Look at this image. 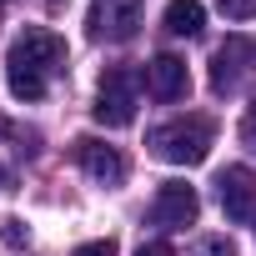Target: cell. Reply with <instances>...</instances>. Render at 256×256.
Wrapping results in <instances>:
<instances>
[{"instance_id":"cell-1","label":"cell","mask_w":256,"mask_h":256,"mask_svg":"<svg viewBox=\"0 0 256 256\" xmlns=\"http://www.w3.org/2000/svg\"><path fill=\"white\" fill-rule=\"evenodd\" d=\"M66 66V40L56 30H20L10 56H6V80H10V96L16 100H40L50 76Z\"/></svg>"},{"instance_id":"cell-2","label":"cell","mask_w":256,"mask_h":256,"mask_svg":"<svg viewBox=\"0 0 256 256\" xmlns=\"http://www.w3.org/2000/svg\"><path fill=\"white\" fill-rule=\"evenodd\" d=\"M146 146H151V156H161L171 166H196L211 151V120L206 116H176L166 126H151Z\"/></svg>"},{"instance_id":"cell-3","label":"cell","mask_w":256,"mask_h":256,"mask_svg":"<svg viewBox=\"0 0 256 256\" xmlns=\"http://www.w3.org/2000/svg\"><path fill=\"white\" fill-rule=\"evenodd\" d=\"M136 96H141V76L131 66H110L100 76V90H96V120L100 126H131L136 120Z\"/></svg>"},{"instance_id":"cell-4","label":"cell","mask_w":256,"mask_h":256,"mask_svg":"<svg viewBox=\"0 0 256 256\" xmlns=\"http://www.w3.org/2000/svg\"><path fill=\"white\" fill-rule=\"evenodd\" d=\"M141 26V0H90V16H86V30L90 40H131Z\"/></svg>"},{"instance_id":"cell-5","label":"cell","mask_w":256,"mask_h":256,"mask_svg":"<svg viewBox=\"0 0 256 256\" xmlns=\"http://www.w3.org/2000/svg\"><path fill=\"white\" fill-rule=\"evenodd\" d=\"M196 216H201V196L186 181H166L151 201V226H161V231H186V226H196Z\"/></svg>"},{"instance_id":"cell-6","label":"cell","mask_w":256,"mask_h":256,"mask_svg":"<svg viewBox=\"0 0 256 256\" xmlns=\"http://www.w3.org/2000/svg\"><path fill=\"white\" fill-rule=\"evenodd\" d=\"M216 196H221L226 221H236V226L256 221V171L251 166H226L216 176Z\"/></svg>"},{"instance_id":"cell-7","label":"cell","mask_w":256,"mask_h":256,"mask_svg":"<svg viewBox=\"0 0 256 256\" xmlns=\"http://www.w3.org/2000/svg\"><path fill=\"white\" fill-rule=\"evenodd\" d=\"M251 60H256V46H251L246 36H231V40L211 56V86H216V90H236V80L251 70Z\"/></svg>"},{"instance_id":"cell-8","label":"cell","mask_w":256,"mask_h":256,"mask_svg":"<svg viewBox=\"0 0 256 256\" xmlns=\"http://www.w3.org/2000/svg\"><path fill=\"white\" fill-rule=\"evenodd\" d=\"M76 161L86 166V176L96 181V186H120L126 181V156L116 151V146H100V141H76Z\"/></svg>"},{"instance_id":"cell-9","label":"cell","mask_w":256,"mask_h":256,"mask_svg":"<svg viewBox=\"0 0 256 256\" xmlns=\"http://www.w3.org/2000/svg\"><path fill=\"white\" fill-rule=\"evenodd\" d=\"M146 90H151L156 100H181V96L191 90L186 60H181V56H156V60L146 66Z\"/></svg>"},{"instance_id":"cell-10","label":"cell","mask_w":256,"mask_h":256,"mask_svg":"<svg viewBox=\"0 0 256 256\" xmlns=\"http://www.w3.org/2000/svg\"><path fill=\"white\" fill-rule=\"evenodd\" d=\"M201 26H206V6L201 0H171L166 6V30L171 36H201Z\"/></svg>"},{"instance_id":"cell-11","label":"cell","mask_w":256,"mask_h":256,"mask_svg":"<svg viewBox=\"0 0 256 256\" xmlns=\"http://www.w3.org/2000/svg\"><path fill=\"white\" fill-rule=\"evenodd\" d=\"M216 10L231 16V20H251L256 16V0H216Z\"/></svg>"},{"instance_id":"cell-12","label":"cell","mask_w":256,"mask_h":256,"mask_svg":"<svg viewBox=\"0 0 256 256\" xmlns=\"http://www.w3.org/2000/svg\"><path fill=\"white\" fill-rule=\"evenodd\" d=\"M26 221H16V216H6V221H0V241H6V246H26Z\"/></svg>"},{"instance_id":"cell-13","label":"cell","mask_w":256,"mask_h":256,"mask_svg":"<svg viewBox=\"0 0 256 256\" xmlns=\"http://www.w3.org/2000/svg\"><path fill=\"white\" fill-rule=\"evenodd\" d=\"M241 141L256 151V100H251V106H246V116H241Z\"/></svg>"},{"instance_id":"cell-14","label":"cell","mask_w":256,"mask_h":256,"mask_svg":"<svg viewBox=\"0 0 256 256\" xmlns=\"http://www.w3.org/2000/svg\"><path fill=\"white\" fill-rule=\"evenodd\" d=\"M76 256H116V241L106 236V241H86V246H76Z\"/></svg>"},{"instance_id":"cell-15","label":"cell","mask_w":256,"mask_h":256,"mask_svg":"<svg viewBox=\"0 0 256 256\" xmlns=\"http://www.w3.org/2000/svg\"><path fill=\"white\" fill-rule=\"evenodd\" d=\"M201 256H236V251H231L226 236H211V241H201Z\"/></svg>"},{"instance_id":"cell-16","label":"cell","mask_w":256,"mask_h":256,"mask_svg":"<svg viewBox=\"0 0 256 256\" xmlns=\"http://www.w3.org/2000/svg\"><path fill=\"white\" fill-rule=\"evenodd\" d=\"M136 256H176V251H171V246H166V241H146V246H141V251H136Z\"/></svg>"}]
</instances>
